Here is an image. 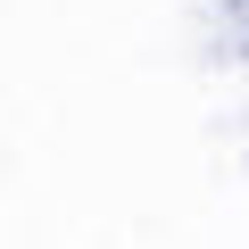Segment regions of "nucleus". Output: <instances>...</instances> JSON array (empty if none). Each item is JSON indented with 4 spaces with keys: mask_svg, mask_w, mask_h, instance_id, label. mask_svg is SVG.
I'll use <instances>...</instances> for the list:
<instances>
[]
</instances>
